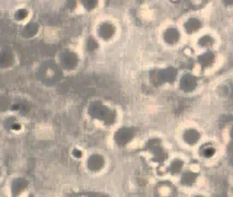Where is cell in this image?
<instances>
[{"label":"cell","mask_w":233,"mask_h":197,"mask_svg":"<svg viewBox=\"0 0 233 197\" xmlns=\"http://www.w3.org/2000/svg\"><path fill=\"white\" fill-rule=\"evenodd\" d=\"M103 165V160L100 157L94 156L90 158L88 162V166L92 170H98Z\"/></svg>","instance_id":"2"},{"label":"cell","mask_w":233,"mask_h":197,"mask_svg":"<svg viewBox=\"0 0 233 197\" xmlns=\"http://www.w3.org/2000/svg\"><path fill=\"white\" fill-rule=\"evenodd\" d=\"M27 185L26 180L23 179H17L12 183V192L14 194H18L22 191Z\"/></svg>","instance_id":"1"}]
</instances>
